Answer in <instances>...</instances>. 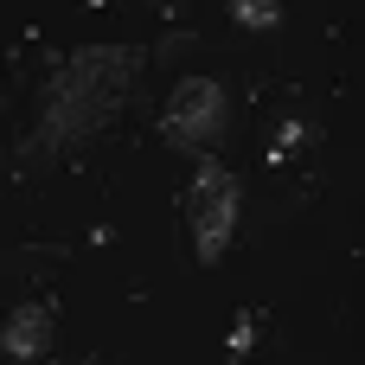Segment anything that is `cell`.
I'll return each mask as SVG.
<instances>
[{"label": "cell", "mask_w": 365, "mask_h": 365, "mask_svg": "<svg viewBox=\"0 0 365 365\" xmlns=\"http://www.w3.org/2000/svg\"><path fill=\"white\" fill-rule=\"evenodd\" d=\"M45 340V314H26V321H13V353L19 359H32V346Z\"/></svg>", "instance_id": "5b68a950"}, {"label": "cell", "mask_w": 365, "mask_h": 365, "mask_svg": "<svg viewBox=\"0 0 365 365\" xmlns=\"http://www.w3.org/2000/svg\"><path fill=\"white\" fill-rule=\"evenodd\" d=\"M237 192L244 186H237L231 167H218V160L199 167V180H192V237H199L205 263H218L225 244H231V231H237Z\"/></svg>", "instance_id": "3957f363"}, {"label": "cell", "mask_w": 365, "mask_h": 365, "mask_svg": "<svg viewBox=\"0 0 365 365\" xmlns=\"http://www.w3.org/2000/svg\"><path fill=\"white\" fill-rule=\"evenodd\" d=\"M231 19H237V26H250V32H263V26H276V19H282V0H231Z\"/></svg>", "instance_id": "277c9868"}, {"label": "cell", "mask_w": 365, "mask_h": 365, "mask_svg": "<svg viewBox=\"0 0 365 365\" xmlns=\"http://www.w3.org/2000/svg\"><path fill=\"white\" fill-rule=\"evenodd\" d=\"M231 128V103H225V83L212 77H186L173 96H167V135L192 154H205L218 135Z\"/></svg>", "instance_id": "7a4b0ae2"}, {"label": "cell", "mask_w": 365, "mask_h": 365, "mask_svg": "<svg viewBox=\"0 0 365 365\" xmlns=\"http://www.w3.org/2000/svg\"><path fill=\"white\" fill-rule=\"evenodd\" d=\"M160 6H167V0H160Z\"/></svg>", "instance_id": "8992f818"}, {"label": "cell", "mask_w": 365, "mask_h": 365, "mask_svg": "<svg viewBox=\"0 0 365 365\" xmlns=\"http://www.w3.org/2000/svg\"><path fill=\"white\" fill-rule=\"evenodd\" d=\"M135 90V51H83L71 58V71L51 90V135H83L90 122H103L115 103H128Z\"/></svg>", "instance_id": "6da1fadb"}]
</instances>
